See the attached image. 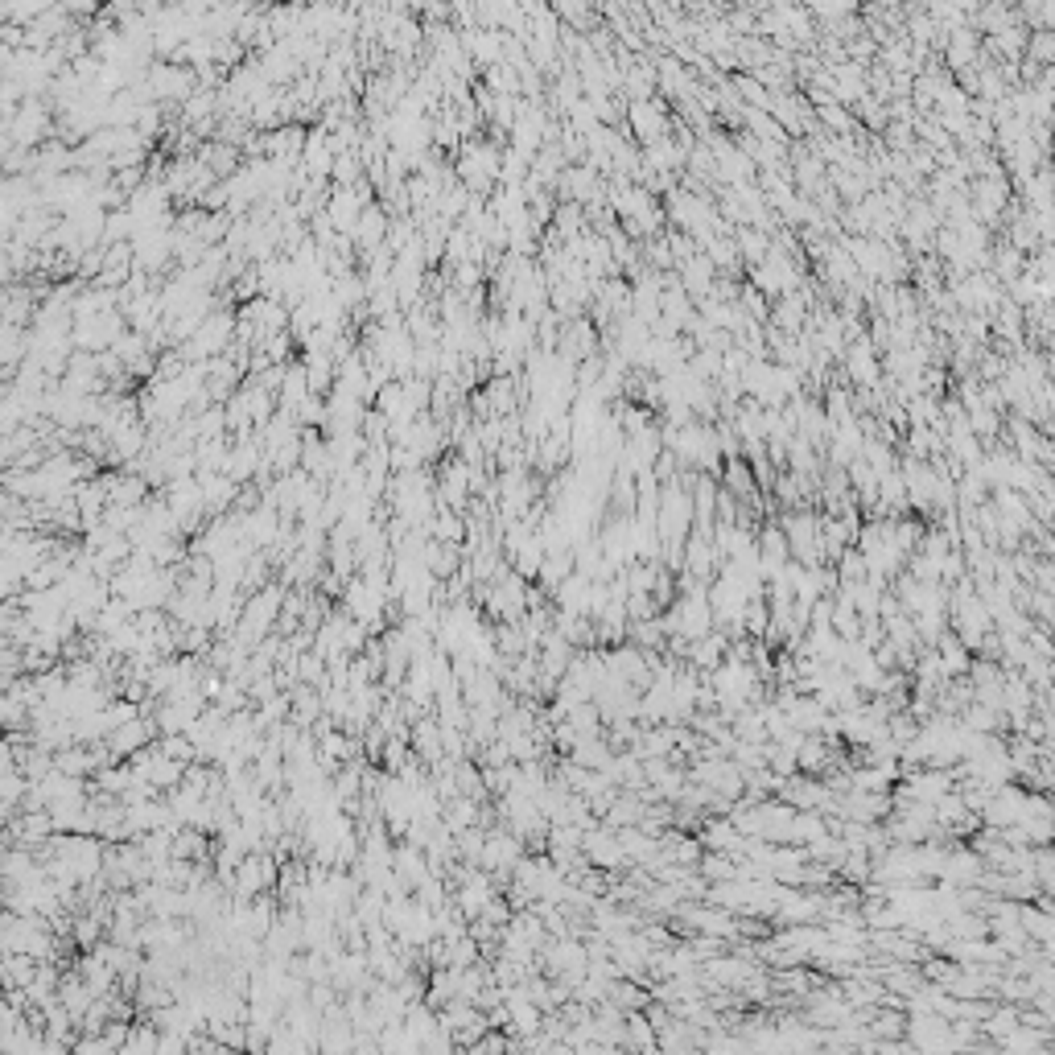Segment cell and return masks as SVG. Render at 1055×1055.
Segmentation results:
<instances>
[{"instance_id":"5","label":"cell","mask_w":1055,"mask_h":1055,"mask_svg":"<svg viewBox=\"0 0 1055 1055\" xmlns=\"http://www.w3.org/2000/svg\"><path fill=\"white\" fill-rule=\"evenodd\" d=\"M1018 1027V1006H1010V1002H998V1006H990V1014L981 1018L977 1023V1035H985L990 1043H1002L1010 1031Z\"/></svg>"},{"instance_id":"3","label":"cell","mask_w":1055,"mask_h":1055,"mask_svg":"<svg viewBox=\"0 0 1055 1055\" xmlns=\"http://www.w3.org/2000/svg\"><path fill=\"white\" fill-rule=\"evenodd\" d=\"M565 759H569L573 767H582V771H606V763L615 759V751H610V742L598 734V738H582Z\"/></svg>"},{"instance_id":"4","label":"cell","mask_w":1055,"mask_h":1055,"mask_svg":"<svg viewBox=\"0 0 1055 1055\" xmlns=\"http://www.w3.org/2000/svg\"><path fill=\"white\" fill-rule=\"evenodd\" d=\"M1047 1043H1051V1031H1035V1027H1023L1018 1023L1002 1043H994V1047H1002L1006 1055H1039V1051H1047Z\"/></svg>"},{"instance_id":"1","label":"cell","mask_w":1055,"mask_h":1055,"mask_svg":"<svg viewBox=\"0 0 1055 1055\" xmlns=\"http://www.w3.org/2000/svg\"><path fill=\"white\" fill-rule=\"evenodd\" d=\"M623 116H627V132L639 136V145H643V149L656 145V141H664V136H668L664 99H660V95H652V99H635V104L623 108Z\"/></svg>"},{"instance_id":"2","label":"cell","mask_w":1055,"mask_h":1055,"mask_svg":"<svg viewBox=\"0 0 1055 1055\" xmlns=\"http://www.w3.org/2000/svg\"><path fill=\"white\" fill-rule=\"evenodd\" d=\"M697 845L705 849V854H738V829L726 821V816H701V825H697Z\"/></svg>"}]
</instances>
